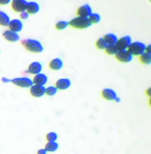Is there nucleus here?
I'll return each instance as SVG.
<instances>
[{
	"instance_id": "6e6552de",
	"label": "nucleus",
	"mask_w": 151,
	"mask_h": 154,
	"mask_svg": "<svg viewBox=\"0 0 151 154\" xmlns=\"http://www.w3.org/2000/svg\"><path fill=\"white\" fill-rule=\"evenodd\" d=\"M45 87L42 86V85H32L29 88V93L31 95L35 98H39L45 95Z\"/></svg>"
},
{
	"instance_id": "f257e3e1",
	"label": "nucleus",
	"mask_w": 151,
	"mask_h": 154,
	"mask_svg": "<svg viewBox=\"0 0 151 154\" xmlns=\"http://www.w3.org/2000/svg\"><path fill=\"white\" fill-rule=\"evenodd\" d=\"M21 45L25 49L32 53H41L43 51L44 47L41 42L34 38H25L21 41Z\"/></svg>"
},
{
	"instance_id": "2eb2a0df",
	"label": "nucleus",
	"mask_w": 151,
	"mask_h": 154,
	"mask_svg": "<svg viewBox=\"0 0 151 154\" xmlns=\"http://www.w3.org/2000/svg\"><path fill=\"white\" fill-rule=\"evenodd\" d=\"M100 94L102 97L106 100H114L115 98L117 97L116 91L109 88H103L100 92Z\"/></svg>"
},
{
	"instance_id": "f704fd0d",
	"label": "nucleus",
	"mask_w": 151,
	"mask_h": 154,
	"mask_svg": "<svg viewBox=\"0 0 151 154\" xmlns=\"http://www.w3.org/2000/svg\"><path fill=\"white\" fill-rule=\"evenodd\" d=\"M150 103H151V100H150V98L149 99V106H150Z\"/></svg>"
},
{
	"instance_id": "f8f14e48",
	"label": "nucleus",
	"mask_w": 151,
	"mask_h": 154,
	"mask_svg": "<svg viewBox=\"0 0 151 154\" xmlns=\"http://www.w3.org/2000/svg\"><path fill=\"white\" fill-rule=\"evenodd\" d=\"M71 85H72V82H71V80L69 79H68V78H60V79H57L54 86L57 88V90L64 91V90L69 88Z\"/></svg>"
},
{
	"instance_id": "2f4dec72",
	"label": "nucleus",
	"mask_w": 151,
	"mask_h": 154,
	"mask_svg": "<svg viewBox=\"0 0 151 154\" xmlns=\"http://www.w3.org/2000/svg\"><path fill=\"white\" fill-rule=\"evenodd\" d=\"M145 52L149 53V54H151V45H146V48H145Z\"/></svg>"
},
{
	"instance_id": "cd10ccee",
	"label": "nucleus",
	"mask_w": 151,
	"mask_h": 154,
	"mask_svg": "<svg viewBox=\"0 0 151 154\" xmlns=\"http://www.w3.org/2000/svg\"><path fill=\"white\" fill-rule=\"evenodd\" d=\"M29 15H30V14H29L26 11H23V12L20 13V17L21 20H26V19L29 18Z\"/></svg>"
},
{
	"instance_id": "9b49d317",
	"label": "nucleus",
	"mask_w": 151,
	"mask_h": 154,
	"mask_svg": "<svg viewBox=\"0 0 151 154\" xmlns=\"http://www.w3.org/2000/svg\"><path fill=\"white\" fill-rule=\"evenodd\" d=\"M33 85H42V86H45L48 81V77L46 74L41 72V73L35 75L33 77V79H32Z\"/></svg>"
},
{
	"instance_id": "4be33fe9",
	"label": "nucleus",
	"mask_w": 151,
	"mask_h": 154,
	"mask_svg": "<svg viewBox=\"0 0 151 154\" xmlns=\"http://www.w3.org/2000/svg\"><path fill=\"white\" fill-rule=\"evenodd\" d=\"M69 26V22L66 20H59L55 23V28L57 30H63Z\"/></svg>"
},
{
	"instance_id": "0eeeda50",
	"label": "nucleus",
	"mask_w": 151,
	"mask_h": 154,
	"mask_svg": "<svg viewBox=\"0 0 151 154\" xmlns=\"http://www.w3.org/2000/svg\"><path fill=\"white\" fill-rule=\"evenodd\" d=\"M43 69L42 64L39 61H34L29 63L26 72L31 74V75H37V74L41 73Z\"/></svg>"
},
{
	"instance_id": "dca6fc26",
	"label": "nucleus",
	"mask_w": 151,
	"mask_h": 154,
	"mask_svg": "<svg viewBox=\"0 0 151 154\" xmlns=\"http://www.w3.org/2000/svg\"><path fill=\"white\" fill-rule=\"evenodd\" d=\"M48 66H49L50 69H52V70H60V69H61L62 68H63V62L61 59L59 58V57H57V58L52 59V60L49 62Z\"/></svg>"
},
{
	"instance_id": "c756f323",
	"label": "nucleus",
	"mask_w": 151,
	"mask_h": 154,
	"mask_svg": "<svg viewBox=\"0 0 151 154\" xmlns=\"http://www.w3.org/2000/svg\"><path fill=\"white\" fill-rule=\"evenodd\" d=\"M2 82L4 83H9V82H11V79H10L8 77H2Z\"/></svg>"
},
{
	"instance_id": "4468645a",
	"label": "nucleus",
	"mask_w": 151,
	"mask_h": 154,
	"mask_svg": "<svg viewBox=\"0 0 151 154\" xmlns=\"http://www.w3.org/2000/svg\"><path fill=\"white\" fill-rule=\"evenodd\" d=\"M8 26L9 27L8 29L18 33L19 32H21L23 29V22L20 19H13V20H11Z\"/></svg>"
},
{
	"instance_id": "f03ea898",
	"label": "nucleus",
	"mask_w": 151,
	"mask_h": 154,
	"mask_svg": "<svg viewBox=\"0 0 151 154\" xmlns=\"http://www.w3.org/2000/svg\"><path fill=\"white\" fill-rule=\"evenodd\" d=\"M69 26L74 29H84L90 27L91 26V23L90 22L88 17H76L69 21Z\"/></svg>"
},
{
	"instance_id": "b1692460",
	"label": "nucleus",
	"mask_w": 151,
	"mask_h": 154,
	"mask_svg": "<svg viewBox=\"0 0 151 154\" xmlns=\"http://www.w3.org/2000/svg\"><path fill=\"white\" fill-rule=\"evenodd\" d=\"M57 91L58 90L57 89V88L54 85H50V86H48L47 88H45V94L49 96V97H53V96H54L57 94Z\"/></svg>"
},
{
	"instance_id": "7c9ffc66",
	"label": "nucleus",
	"mask_w": 151,
	"mask_h": 154,
	"mask_svg": "<svg viewBox=\"0 0 151 154\" xmlns=\"http://www.w3.org/2000/svg\"><path fill=\"white\" fill-rule=\"evenodd\" d=\"M10 0H0V5H8V4L10 3Z\"/></svg>"
},
{
	"instance_id": "39448f33",
	"label": "nucleus",
	"mask_w": 151,
	"mask_h": 154,
	"mask_svg": "<svg viewBox=\"0 0 151 154\" xmlns=\"http://www.w3.org/2000/svg\"><path fill=\"white\" fill-rule=\"evenodd\" d=\"M131 42H132L131 37L130 35H125V36L121 37L120 38H118L117 42L115 45H116L118 51H123V50H127Z\"/></svg>"
},
{
	"instance_id": "bb28decb",
	"label": "nucleus",
	"mask_w": 151,
	"mask_h": 154,
	"mask_svg": "<svg viewBox=\"0 0 151 154\" xmlns=\"http://www.w3.org/2000/svg\"><path fill=\"white\" fill-rule=\"evenodd\" d=\"M88 19H89L91 24H93V23L95 24V23H98L100 21V20H101V17H100V14H97V13H92V14L89 16Z\"/></svg>"
},
{
	"instance_id": "ddd939ff",
	"label": "nucleus",
	"mask_w": 151,
	"mask_h": 154,
	"mask_svg": "<svg viewBox=\"0 0 151 154\" xmlns=\"http://www.w3.org/2000/svg\"><path fill=\"white\" fill-rule=\"evenodd\" d=\"M2 36L5 38V40L8 41L10 42H18L20 38V35L17 32H13L10 29H7V30L4 31L3 33H2Z\"/></svg>"
},
{
	"instance_id": "423d86ee",
	"label": "nucleus",
	"mask_w": 151,
	"mask_h": 154,
	"mask_svg": "<svg viewBox=\"0 0 151 154\" xmlns=\"http://www.w3.org/2000/svg\"><path fill=\"white\" fill-rule=\"evenodd\" d=\"M115 57L118 61L121 63H130L133 60V56L130 54L128 50L118 51L115 54Z\"/></svg>"
},
{
	"instance_id": "a878e982",
	"label": "nucleus",
	"mask_w": 151,
	"mask_h": 154,
	"mask_svg": "<svg viewBox=\"0 0 151 154\" xmlns=\"http://www.w3.org/2000/svg\"><path fill=\"white\" fill-rule=\"evenodd\" d=\"M58 138V135L54 131H50L45 135V139L48 142H54Z\"/></svg>"
},
{
	"instance_id": "7ed1b4c3",
	"label": "nucleus",
	"mask_w": 151,
	"mask_h": 154,
	"mask_svg": "<svg viewBox=\"0 0 151 154\" xmlns=\"http://www.w3.org/2000/svg\"><path fill=\"white\" fill-rule=\"evenodd\" d=\"M145 48H146V45L143 42L136 41V42H132L128 48H127L130 54L134 57V56H137L139 57L142 54L145 52Z\"/></svg>"
},
{
	"instance_id": "72a5a7b5",
	"label": "nucleus",
	"mask_w": 151,
	"mask_h": 154,
	"mask_svg": "<svg viewBox=\"0 0 151 154\" xmlns=\"http://www.w3.org/2000/svg\"><path fill=\"white\" fill-rule=\"evenodd\" d=\"M114 101L116 102V103H120L121 102V98L119 97H116V98H115V100H114Z\"/></svg>"
},
{
	"instance_id": "473e14b6",
	"label": "nucleus",
	"mask_w": 151,
	"mask_h": 154,
	"mask_svg": "<svg viewBox=\"0 0 151 154\" xmlns=\"http://www.w3.org/2000/svg\"><path fill=\"white\" fill-rule=\"evenodd\" d=\"M146 94L148 96V97H150V95H151V88H148L146 90Z\"/></svg>"
},
{
	"instance_id": "c85d7f7f",
	"label": "nucleus",
	"mask_w": 151,
	"mask_h": 154,
	"mask_svg": "<svg viewBox=\"0 0 151 154\" xmlns=\"http://www.w3.org/2000/svg\"><path fill=\"white\" fill-rule=\"evenodd\" d=\"M48 152L46 151V149L45 148H42V149H39L37 150L36 154H47Z\"/></svg>"
},
{
	"instance_id": "aec40b11",
	"label": "nucleus",
	"mask_w": 151,
	"mask_h": 154,
	"mask_svg": "<svg viewBox=\"0 0 151 154\" xmlns=\"http://www.w3.org/2000/svg\"><path fill=\"white\" fill-rule=\"evenodd\" d=\"M139 60L140 62L143 64L145 65H149L151 63V54L149 53L144 52L141 55L139 56Z\"/></svg>"
},
{
	"instance_id": "a211bd4d",
	"label": "nucleus",
	"mask_w": 151,
	"mask_h": 154,
	"mask_svg": "<svg viewBox=\"0 0 151 154\" xmlns=\"http://www.w3.org/2000/svg\"><path fill=\"white\" fill-rule=\"evenodd\" d=\"M103 38L107 45H116L118 41V37L114 33H106L103 36Z\"/></svg>"
},
{
	"instance_id": "5701e85b",
	"label": "nucleus",
	"mask_w": 151,
	"mask_h": 154,
	"mask_svg": "<svg viewBox=\"0 0 151 154\" xmlns=\"http://www.w3.org/2000/svg\"><path fill=\"white\" fill-rule=\"evenodd\" d=\"M107 44L105 42V40L103 38V37L99 38L95 42V46L97 49L99 50H105V48L107 46Z\"/></svg>"
},
{
	"instance_id": "f3484780",
	"label": "nucleus",
	"mask_w": 151,
	"mask_h": 154,
	"mask_svg": "<svg viewBox=\"0 0 151 154\" xmlns=\"http://www.w3.org/2000/svg\"><path fill=\"white\" fill-rule=\"evenodd\" d=\"M40 10V6L36 2H28L26 5V11L29 14H35L39 12Z\"/></svg>"
},
{
	"instance_id": "1a4fd4ad",
	"label": "nucleus",
	"mask_w": 151,
	"mask_h": 154,
	"mask_svg": "<svg viewBox=\"0 0 151 154\" xmlns=\"http://www.w3.org/2000/svg\"><path fill=\"white\" fill-rule=\"evenodd\" d=\"M27 2L26 0H13L11 1V8L15 12L21 13L26 11Z\"/></svg>"
},
{
	"instance_id": "393cba45",
	"label": "nucleus",
	"mask_w": 151,
	"mask_h": 154,
	"mask_svg": "<svg viewBox=\"0 0 151 154\" xmlns=\"http://www.w3.org/2000/svg\"><path fill=\"white\" fill-rule=\"evenodd\" d=\"M105 52L109 55H115L118 52V50L115 45H108L105 48Z\"/></svg>"
},
{
	"instance_id": "9d476101",
	"label": "nucleus",
	"mask_w": 151,
	"mask_h": 154,
	"mask_svg": "<svg viewBox=\"0 0 151 154\" xmlns=\"http://www.w3.org/2000/svg\"><path fill=\"white\" fill-rule=\"evenodd\" d=\"M92 8L91 5L88 4H85L79 8H78L76 11V14L78 17H89V16L92 14Z\"/></svg>"
},
{
	"instance_id": "412c9836",
	"label": "nucleus",
	"mask_w": 151,
	"mask_h": 154,
	"mask_svg": "<svg viewBox=\"0 0 151 154\" xmlns=\"http://www.w3.org/2000/svg\"><path fill=\"white\" fill-rule=\"evenodd\" d=\"M59 147V144L56 141L54 142H48V143L45 144V149H46L47 152H55Z\"/></svg>"
},
{
	"instance_id": "20e7f679",
	"label": "nucleus",
	"mask_w": 151,
	"mask_h": 154,
	"mask_svg": "<svg viewBox=\"0 0 151 154\" xmlns=\"http://www.w3.org/2000/svg\"><path fill=\"white\" fill-rule=\"evenodd\" d=\"M11 82H12L15 86L23 88H30V87L33 85L32 79H30L29 77L27 76H21L14 78V79H11Z\"/></svg>"
},
{
	"instance_id": "6ab92c4d",
	"label": "nucleus",
	"mask_w": 151,
	"mask_h": 154,
	"mask_svg": "<svg viewBox=\"0 0 151 154\" xmlns=\"http://www.w3.org/2000/svg\"><path fill=\"white\" fill-rule=\"evenodd\" d=\"M11 21L9 15L3 11H0V25L3 26H8Z\"/></svg>"
}]
</instances>
